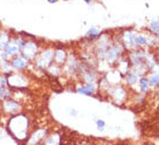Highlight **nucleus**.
Masks as SVG:
<instances>
[{
	"instance_id": "obj_1",
	"label": "nucleus",
	"mask_w": 159,
	"mask_h": 145,
	"mask_svg": "<svg viewBox=\"0 0 159 145\" xmlns=\"http://www.w3.org/2000/svg\"><path fill=\"white\" fill-rule=\"evenodd\" d=\"M92 91H93V85L92 84H89L87 88H81V89H79V92L84 94H91Z\"/></svg>"
},
{
	"instance_id": "obj_2",
	"label": "nucleus",
	"mask_w": 159,
	"mask_h": 145,
	"mask_svg": "<svg viewBox=\"0 0 159 145\" xmlns=\"http://www.w3.org/2000/svg\"><path fill=\"white\" fill-rule=\"evenodd\" d=\"M14 66L16 67V68H23L24 66H25V63H24V61L21 58H19V59H16L15 61H14V63H13Z\"/></svg>"
},
{
	"instance_id": "obj_3",
	"label": "nucleus",
	"mask_w": 159,
	"mask_h": 145,
	"mask_svg": "<svg viewBox=\"0 0 159 145\" xmlns=\"http://www.w3.org/2000/svg\"><path fill=\"white\" fill-rule=\"evenodd\" d=\"M136 81H137V77H136L135 75H133V74L128 75V82L130 83V84H133V83H135Z\"/></svg>"
},
{
	"instance_id": "obj_4",
	"label": "nucleus",
	"mask_w": 159,
	"mask_h": 145,
	"mask_svg": "<svg viewBox=\"0 0 159 145\" xmlns=\"http://www.w3.org/2000/svg\"><path fill=\"white\" fill-rule=\"evenodd\" d=\"M141 83H142V91H147L148 90V81L145 79H141Z\"/></svg>"
},
{
	"instance_id": "obj_5",
	"label": "nucleus",
	"mask_w": 159,
	"mask_h": 145,
	"mask_svg": "<svg viewBox=\"0 0 159 145\" xmlns=\"http://www.w3.org/2000/svg\"><path fill=\"white\" fill-rule=\"evenodd\" d=\"M135 42L137 44H145V43H147V40L144 39L143 37H136V38H135Z\"/></svg>"
},
{
	"instance_id": "obj_6",
	"label": "nucleus",
	"mask_w": 159,
	"mask_h": 145,
	"mask_svg": "<svg viewBox=\"0 0 159 145\" xmlns=\"http://www.w3.org/2000/svg\"><path fill=\"white\" fill-rule=\"evenodd\" d=\"M89 36H91L92 38H95V37H97V36H98V31H97V30H95V29H91V30L89 31Z\"/></svg>"
},
{
	"instance_id": "obj_7",
	"label": "nucleus",
	"mask_w": 159,
	"mask_h": 145,
	"mask_svg": "<svg viewBox=\"0 0 159 145\" xmlns=\"http://www.w3.org/2000/svg\"><path fill=\"white\" fill-rule=\"evenodd\" d=\"M104 125H105V122L104 121H102V120H98V121H97V127H98L100 130H103Z\"/></svg>"
},
{
	"instance_id": "obj_8",
	"label": "nucleus",
	"mask_w": 159,
	"mask_h": 145,
	"mask_svg": "<svg viewBox=\"0 0 159 145\" xmlns=\"http://www.w3.org/2000/svg\"><path fill=\"white\" fill-rule=\"evenodd\" d=\"M16 51H17V47H8L7 53L8 54H12V53H15Z\"/></svg>"
},
{
	"instance_id": "obj_9",
	"label": "nucleus",
	"mask_w": 159,
	"mask_h": 145,
	"mask_svg": "<svg viewBox=\"0 0 159 145\" xmlns=\"http://www.w3.org/2000/svg\"><path fill=\"white\" fill-rule=\"evenodd\" d=\"M151 28H152V30H153L155 32H158V23H157V22H152Z\"/></svg>"
},
{
	"instance_id": "obj_10",
	"label": "nucleus",
	"mask_w": 159,
	"mask_h": 145,
	"mask_svg": "<svg viewBox=\"0 0 159 145\" xmlns=\"http://www.w3.org/2000/svg\"><path fill=\"white\" fill-rule=\"evenodd\" d=\"M151 83H152V85H157V84H158V76H153Z\"/></svg>"
},
{
	"instance_id": "obj_11",
	"label": "nucleus",
	"mask_w": 159,
	"mask_h": 145,
	"mask_svg": "<svg viewBox=\"0 0 159 145\" xmlns=\"http://www.w3.org/2000/svg\"><path fill=\"white\" fill-rule=\"evenodd\" d=\"M50 2H56V1H58V0H48Z\"/></svg>"
},
{
	"instance_id": "obj_12",
	"label": "nucleus",
	"mask_w": 159,
	"mask_h": 145,
	"mask_svg": "<svg viewBox=\"0 0 159 145\" xmlns=\"http://www.w3.org/2000/svg\"><path fill=\"white\" fill-rule=\"evenodd\" d=\"M84 1H87V2H90V1H91V0H84Z\"/></svg>"
}]
</instances>
